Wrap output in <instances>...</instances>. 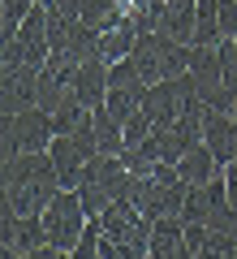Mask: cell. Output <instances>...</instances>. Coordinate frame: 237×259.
I'll list each match as a JSON object with an SVG mask.
<instances>
[{
	"label": "cell",
	"mask_w": 237,
	"mask_h": 259,
	"mask_svg": "<svg viewBox=\"0 0 237 259\" xmlns=\"http://www.w3.org/2000/svg\"><path fill=\"white\" fill-rule=\"evenodd\" d=\"M233 112H237V108H233Z\"/></svg>",
	"instance_id": "f1b7e54d"
},
{
	"label": "cell",
	"mask_w": 237,
	"mask_h": 259,
	"mask_svg": "<svg viewBox=\"0 0 237 259\" xmlns=\"http://www.w3.org/2000/svg\"><path fill=\"white\" fill-rule=\"evenodd\" d=\"M151 255L155 259L185 255V221L181 216H160V221H151Z\"/></svg>",
	"instance_id": "7c38bea8"
},
{
	"label": "cell",
	"mask_w": 237,
	"mask_h": 259,
	"mask_svg": "<svg viewBox=\"0 0 237 259\" xmlns=\"http://www.w3.org/2000/svg\"><path fill=\"white\" fill-rule=\"evenodd\" d=\"M220 0H199V22H194V44H220Z\"/></svg>",
	"instance_id": "e0dca14e"
},
{
	"label": "cell",
	"mask_w": 237,
	"mask_h": 259,
	"mask_svg": "<svg viewBox=\"0 0 237 259\" xmlns=\"http://www.w3.org/2000/svg\"><path fill=\"white\" fill-rule=\"evenodd\" d=\"M224 186H228V203H237V160L224 164Z\"/></svg>",
	"instance_id": "4316f807"
},
{
	"label": "cell",
	"mask_w": 237,
	"mask_h": 259,
	"mask_svg": "<svg viewBox=\"0 0 237 259\" xmlns=\"http://www.w3.org/2000/svg\"><path fill=\"white\" fill-rule=\"evenodd\" d=\"M13 39L22 44L26 61L35 65V69H43L48 56H52V35H48V5H35V9L26 13V22H22V30H18Z\"/></svg>",
	"instance_id": "52a82bcc"
},
{
	"label": "cell",
	"mask_w": 237,
	"mask_h": 259,
	"mask_svg": "<svg viewBox=\"0 0 237 259\" xmlns=\"http://www.w3.org/2000/svg\"><path fill=\"white\" fill-rule=\"evenodd\" d=\"M61 190V173L48 151H22V156L5 160V207L9 212L39 216Z\"/></svg>",
	"instance_id": "6da1fadb"
},
{
	"label": "cell",
	"mask_w": 237,
	"mask_h": 259,
	"mask_svg": "<svg viewBox=\"0 0 237 259\" xmlns=\"http://www.w3.org/2000/svg\"><path fill=\"white\" fill-rule=\"evenodd\" d=\"M78 199H82V207H86V212H91V216H100V212H104V207H108V203H112V194H108V190H104V186H100V182H91V177H86V182H82V186H78Z\"/></svg>",
	"instance_id": "ffe728a7"
},
{
	"label": "cell",
	"mask_w": 237,
	"mask_h": 259,
	"mask_svg": "<svg viewBox=\"0 0 237 259\" xmlns=\"http://www.w3.org/2000/svg\"><path fill=\"white\" fill-rule=\"evenodd\" d=\"M143 95H147V91H129V87H108V100H104V108H108L112 117H117L121 125H125V121L134 117L138 108H143Z\"/></svg>",
	"instance_id": "ac0fdd59"
},
{
	"label": "cell",
	"mask_w": 237,
	"mask_h": 259,
	"mask_svg": "<svg viewBox=\"0 0 237 259\" xmlns=\"http://www.w3.org/2000/svg\"><path fill=\"white\" fill-rule=\"evenodd\" d=\"M0 225H5V255L13 259H35V250L43 246V216H18L5 207V216H0Z\"/></svg>",
	"instance_id": "5b68a950"
},
{
	"label": "cell",
	"mask_w": 237,
	"mask_h": 259,
	"mask_svg": "<svg viewBox=\"0 0 237 259\" xmlns=\"http://www.w3.org/2000/svg\"><path fill=\"white\" fill-rule=\"evenodd\" d=\"M56 139L52 130V112L48 108H26V112H13V117H5V134H0V151H5V160L22 156V151H48V143Z\"/></svg>",
	"instance_id": "3957f363"
},
{
	"label": "cell",
	"mask_w": 237,
	"mask_h": 259,
	"mask_svg": "<svg viewBox=\"0 0 237 259\" xmlns=\"http://www.w3.org/2000/svg\"><path fill=\"white\" fill-rule=\"evenodd\" d=\"M194 22H199V0H164L160 30L177 44H194Z\"/></svg>",
	"instance_id": "8fae6325"
},
{
	"label": "cell",
	"mask_w": 237,
	"mask_h": 259,
	"mask_svg": "<svg viewBox=\"0 0 237 259\" xmlns=\"http://www.w3.org/2000/svg\"><path fill=\"white\" fill-rule=\"evenodd\" d=\"M185 194H190V182H185L181 173H177V164H155V173L138 177L134 186V203L143 216H151V221H160V216H181V203Z\"/></svg>",
	"instance_id": "7a4b0ae2"
},
{
	"label": "cell",
	"mask_w": 237,
	"mask_h": 259,
	"mask_svg": "<svg viewBox=\"0 0 237 259\" xmlns=\"http://www.w3.org/2000/svg\"><path fill=\"white\" fill-rule=\"evenodd\" d=\"M211 212H216L211 186H190V194H185V203H181V221L185 225H207Z\"/></svg>",
	"instance_id": "2e32d148"
},
{
	"label": "cell",
	"mask_w": 237,
	"mask_h": 259,
	"mask_svg": "<svg viewBox=\"0 0 237 259\" xmlns=\"http://www.w3.org/2000/svg\"><path fill=\"white\" fill-rule=\"evenodd\" d=\"M220 65H224V87L237 91V44L233 39H220Z\"/></svg>",
	"instance_id": "cb8c5ba5"
},
{
	"label": "cell",
	"mask_w": 237,
	"mask_h": 259,
	"mask_svg": "<svg viewBox=\"0 0 237 259\" xmlns=\"http://www.w3.org/2000/svg\"><path fill=\"white\" fill-rule=\"evenodd\" d=\"M30 9H35V0H0V39L18 35Z\"/></svg>",
	"instance_id": "d6986e66"
},
{
	"label": "cell",
	"mask_w": 237,
	"mask_h": 259,
	"mask_svg": "<svg viewBox=\"0 0 237 259\" xmlns=\"http://www.w3.org/2000/svg\"><path fill=\"white\" fill-rule=\"evenodd\" d=\"M39 104V69L35 65H22V69H9L0 74V112L13 117V112H26Z\"/></svg>",
	"instance_id": "8992f818"
},
{
	"label": "cell",
	"mask_w": 237,
	"mask_h": 259,
	"mask_svg": "<svg viewBox=\"0 0 237 259\" xmlns=\"http://www.w3.org/2000/svg\"><path fill=\"white\" fill-rule=\"evenodd\" d=\"M220 168H224V164L216 160V151H211L207 143H199V147H190V151H185L181 160H177V173H181V177H185L190 186H207L211 177L220 173Z\"/></svg>",
	"instance_id": "5bb4252c"
},
{
	"label": "cell",
	"mask_w": 237,
	"mask_h": 259,
	"mask_svg": "<svg viewBox=\"0 0 237 259\" xmlns=\"http://www.w3.org/2000/svg\"><path fill=\"white\" fill-rule=\"evenodd\" d=\"M211 229V225H207ZM203 255H216V259H228V255H237V233H224V229H211L207 233V250Z\"/></svg>",
	"instance_id": "603a6c76"
},
{
	"label": "cell",
	"mask_w": 237,
	"mask_h": 259,
	"mask_svg": "<svg viewBox=\"0 0 237 259\" xmlns=\"http://www.w3.org/2000/svg\"><path fill=\"white\" fill-rule=\"evenodd\" d=\"M39 216H43V238L52 242V246L69 250V255H73V246H78V238H82L86 221H91V212L82 207L78 190H61Z\"/></svg>",
	"instance_id": "277c9868"
},
{
	"label": "cell",
	"mask_w": 237,
	"mask_h": 259,
	"mask_svg": "<svg viewBox=\"0 0 237 259\" xmlns=\"http://www.w3.org/2000/svg\"><path fill=\"white\" fill-rule=\"evenodd\" d=\"M233 44H237V39H233Z\"/></svg>",
	"instance_id": "83f0119b"
},
{
	"label": "cell",
	"mask_w": 237,
	"mask_h": 259,
	"mask_svg": "<svg viewBox=\"0 0 237 259\" xmlns=\"http://www.w3.org/2000/svg\"><path fill=\"white\" fill-rule=\"evenodd\" d=\"M207 225H185V259H194V255H203L207 250Z\"/></svg>",
	"instance_id": "d4e9b609"
},
{
	"label": "cell",
	"mask_w": 237,
	"mask_h": 259,
	"mask_svg": "<svg viewBox=\"0 0 237 259\" xmlns=\"http://www.w3.org/2000/svg\"><path fill=\"white\" fill-rule=\"evenodd\" d=\"M65 56H69L73 65H86V61H95L100 56V30L91 26V22H73V30H69V39H65V48H61Z\"/></svg>",
	"instance_id": "9a60e30c"
},
{
	"label": "cell",
	"mask_w": 237,
	"mask_h": 259,
	"mask_svg": "<svg viewBox=\"0 0 237 259\" xmlns=\"http://www.w3.org/2000/svg\"><path fill=\"white\" fill-rule=\"evenodd\" d=\"M100 242H104V225H100V216H91L86 229H82V238H78V246H73V255H78V259L100 255Z\"/></svg>",
	"instance_id": "44dd1931"
},
{
	"label": "cell",
	"mask_w": 237,
	"mask_h": 259,
	"mask_svg": "<svg viewBox=\"0 0 237 259\" xmlns=\"http://www.w3.org/2000/svg\"><path fill=\"white\" fill-rule=\"evenodd\" d=\"M203 143L216 151L220 164H233V160H237V112H211V108H207Z\"/></svg>",
	"instance_id": "ba28073f"
},
{
	"label": "cell",
	"mask_w": 237,
	"mask_h": 259,
	"mask_svg": "<svg viewBox=\"0 0 237 259\" xmlns=\"http://www.w3.org/2000/svg\"><path fill=\"white\" fill-rule=\"evenodd\" d=\"M73 100L82 108H100L108 100V61L95 56V61L78 65V78H73Z\"/></svg>",
	"instance_id": "9c48e42d"
},
{
	"label": "cell",
	"mask_w": 237,
	"mask_h": 259,
	"mask_svg": "<svg viewBox=\"0 0 237 259\" xmlns=\"http://www.w3.org/2000/svg\"><path fill=\"white\" fill-rule=\"evenodd\" d=\"M82 117H86V108L78 100H69V104H61V108L52 112V130L56 134H73V125H78Z\"/></svg>",
	"instance_id": "7402d4cb"
},
{
	"label": "cell",
	"mask_w": 237,
	"mask_h": 259,
	"mask_svg": "<svg viewBox=\"0 0 237 259\" xmlns=\"http://www.w3.org/2000/svg\"><path fill=\"white\" fill-rule=\"evenodd\" d=\"M220 30L224 39H237V0H220Z\"/></svg>",
	"instance_id": "484cf974"
},
{
	"label": "cell",
	"mask_w": 237,
	"mask_h": 259,
	"mask_svg": "<svg viewBox=\"0 0 237 259\" xmlns=\"http://www.w3.org/2000/svg\"><path fill=\"white\" fill-rule=\"evenodd\" d=\"M190 74L199 78V95H211L220 82H224L220 44H190Z\"/></svg>",
	"instance_id": "30bf717a"
},
{
	"label": "cell",
	"mask_w": 237,
	"mask_h": 259,
	"mask_svg": "<svg viewBox=\"0 0 237 259\" xmlns=\"http://www.w3.org/2000/svg\"><path fill=\"white\" fill-rule=\"evenodd\" d=\"M138 35H143V30H138L134 18H121V22H112V26H104V30H100V56H104L108 65H112V61H125V56L134 52Z\"/></svg>",
	"instance_id": "4fadbf2b"
}]
</instances>
